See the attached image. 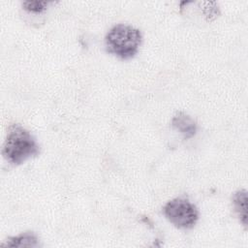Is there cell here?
Wrapping results in <instances>:
<instances>
[{"label": "cell", "mask_w": 248, "mask_h": 248, "mask_svg": "<svg viewBox=\"0 0 248 248\" xmlns=\"http://www.w3.org/2000/svg\"><path fill=\"white\" fill-rule=\"evenodd\" d=\"M2 247H39V237L33 232H25L9 237Z\"/></svg>", "instance_id": "cell-5"}, {"label": "cell", "mask_w": 248, "mask_h": 248, "mask_svg": "<svg viewBox=\"0 0 248 248\" xmlns=\"http://www.w3.org/2000/svg\"><path fill=\"white\" fill-rule=\"evenodd\" d=\"M141 41L139 29L123 23L114 25L105 38L107 50L124 60L133 58L138 53Z\"/></svg>", "instance_id": "cell-2"}, {"label": "cell", "mask_w": 248, "mask_h": 248, "mask_svg": "<svg viewBox=\"0 0 248 248\" xmlns=\"http://www.w3.org/2000/svg\"><path fill=\"white\" fill-rule=\"evenodd\" d=\"M40 146L33 135L19 124H12L2 147L3 157L12 165L17 166L37 156Z\"/></svg>", "instance_id": "cell-1"}, {"label": "cell", "mask_w": 248, "mask_h": 248, "mask_svg": "<svg viewBox=\"0 0 248 248\" xmlns=\"http://www.w3.org/2000/svg\"><path fill=\"white\" fill-rule=\"evenodd\" d=\"M201 4L202 5V13L208 20L214 19L218 16L219 9L215 2H202Z\"/></svg>", "instance_id": "cell-8"}, {"label": "cell", "mask_w": 248, "mask_h": 248, "mask_svg": "<svg viewBox=\"0 0 248 248\" xmlns=\"http://www.w3.org/2000/svg\"><path fill=\"white\" fill-rule=\"evenodd\" d=\"M171 126L177 132H179L185 140L193 138L197 133L196 121L182 111H179L173 115L171 119Z\"/></svg>", "instance_id": "cell-4"}, {"label": "cell", "mask_w": 248, "mask_h": 248, "mask_svg": "<svg viewBox=\"0 0 248 248\" xmlns=\"http://www.w3.org/2000/svg\"><path fill=\"white\" fill-rule=\"evenodd\" d=\"M48 2L46 1H24L22 7L30 13H41L46 9Z\"/></svg>", "instance_id": "cell-7"}, {"label": "cell", "mask_w": 248, "mask_h": 248, "mask_svg": "<svg viewBox=\"0 0 248 248\" xmlns=\"http://www.w3.org/2000/svg\"><path fill=\"white\" fill-rule=\"evenodd\" d=\"M163 214L178 229H192L199 220V210L194 203L183 198L169 201L163 207Z\"/></svg>", "instance_id": "cell-3"}, {"label": "cell", "mask_w": 248, "mask_h": 248, "mask_svg": "<svg viewBox=\"0 0 248 248\" xmlns=\"http://www.w3.org/2000/svg\"><path fill=\"white\" fill-rule=\"evenodd\" d=\"M232 205L235 214L237 215L240 223L247 228V191L238 190L236 191L232 198Z\"/></svg>", "instance_id": "cell-6"}]
</instances>
